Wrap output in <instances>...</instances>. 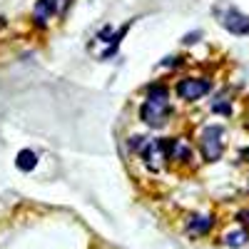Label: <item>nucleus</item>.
<instances>
[{
	"label": "nucleus",
	"mask_w": 249,
	"mask_h": 249,
	"mask_svg": "<svg viewBox=\"0 0 249 249\" xmlns=\"http://www.w3.org/2000/svg\"><path fill=\"white\" fill-rule=\"evenodd\" d=\"M219 23L234 35H247L249 33V15L239 13L237 8H224V13H219Z\"/></svg>",
	"instance_id": "obj_4"
},
{
	"label": "nucleus",
	"mask_w": 249,
	"mask_h": 249,
	"mask_svg": "<svg viewBox=\"0 0 249 249\" xmlns=\"http://www.w3.org/2000/svg\"><path fill=\"white\" fill-rule=\"evenodd\" d=\"M247 239H249L247 230H237V232H230L224 237V244L227 247H242V244H247Z\"/></svg>",
	"instance_id": "obj_7"
},
{
	"label": "nucleus",
	"mask_w": 249,
	"mask_h": 249,
	"mask_svg": "<svg viewBox=\"0 0 249 249\" xmlns=\"http://www.w3.org/2000/svg\"><path fill=\"white\" fill-rule=\"evenodd\" d=\"M199 150H202L207 162H217L222 157V152H224V130L219 127V124H210V127L202 130Z\"/></svg>",
	"instance_id": "obj_2"
},
{
	"label": "nucleus",
	"mask_w": 249,
	"mask_h": 249,
	"mask_svg": "<svg viewBox=\"0 0 249 249\" xmlns=\"http://www.w3.org/2000/svg\"><path fill=\"white\" fill-rule=\"evenodd\" d=\"M212 224H214L212 217H195V219L190 222V232H195V234H207V232L212 230Z\"/></svg>",
	"instance_id": "obj_6"
},
{
	"label": "nucleus",
	"mask_w": 249,
	"mask_h": 249,
	"mask_svg": "<svg viewBox=\"0 0 249 249\" xmlns=\"http://www.w3.org/2000/svg\"><path fill=\"white\" fill-rule=\"evenodd\" d=\"M244 157H249V152H244Z\"/></svg>",
	"instance_id": "obj_9"
},
{
	"label": "nucleus",
	"mask_w": 249,
	"mask_h": 249,
	"mask_svg": "<svg viewBox=\"0 0 249 249\" xmlns=\"http://www.w3.org/2000/svg\"><path fill=\"white\" fill-rule=\"evenodd\" d=\"M15 164H18V170L30 172V170H35V164H37V155L33 150H20L18 157H15Z\"/></svg>",
	"instance_id": "obj_5"
},
{
	"label": "nucleus",
	"mask_w": 249,
	"mask_h": 249,
	"mask_svg": "<svg viewBox=\"0 0 249 249\" xmlns=\"http://www.w3.org/2000/svg\"><path fill=\"white\" fill-rule=\"evenodd\" d=\"M210 88H212V82L207 77H184L177 85V95L182 100H199L210 92Z\"/></svg>",
	"instance_id": "obj_3"
},
{
	"label": "nucleus",
	"mask_w": 249,
	"mask_h": 249,
	"mask_svg": "<svg viewBox=\"0 0 249 249\" xmlns=\"http://www.w3.org/2000/svg\"><path fill=\"white\" fill-rule=\"evenodd\" d=\"M167 115H170L167 88L157 85V88H152L150 97L144 100V105H142V110H140V117L147 122V124H152V127H160V124H164Z\"/></svg>",
	"instance_id": "obj_1"
},
{
	"label": "nucleus",
	"mask_w": 249,
	"mask_h": 249,
	"mask_svg": "<svg viewBox=\"0 0 249 249\" xmlns=\"http://www.w3.org/2000/svg\"><path fill=\"white\" fill-rule=\"evenodd\" d=\"M239 219L249 224V210H242V212H239Z\"/></svg>",
	"instance_id": "obj_8"
}]
</instances>
